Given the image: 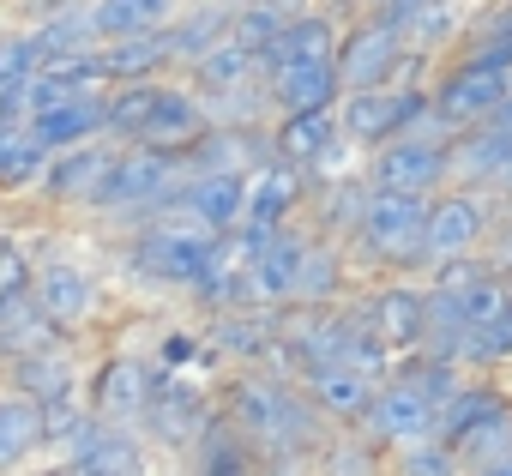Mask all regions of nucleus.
Returning <instances> with one entry per match:
<instances>
[{
	"instance_id": "f3484780",
	"label": "nucleus",
	"mask_w": 512,
	"mask_h": 476,
	"mask_svg": "<svg viewBox=\"0 0 512 476\" xmlns=\"http://www.w3.org/2000/svg\"><path fill=\"white\" fill-rule=\"evenodd\" d=\"M43 350H61V332L43 320L31 284L19 278V284L0 290V356L19 362V356H43Z\"/></svg>"
},
{
	"instance_id": "2f4dec72",
	"label": "nucleus",
	"mask_w": 512,
	"mask_h": 476,
	"mask_svg": "<svg viewBox=\"0 0 512 476\" xmlns=\"http://www.w3.org/2000/svg\"><path fill=\"white\" fill-rule=\"evenodd\" d=\"M97 55H103V73H109L115 85H151L163 67H175V61H169V37H163V31H145V37L109 43V49H97Z\"/></svg>"
},
{
	"instance_id": "ea45409f",
	"label": "nucleus",
	"mask_w": 512,
	"mask_h": 476,
	"mask_svg": "<svg viewBox=\"0 0 512 476\" xmlns=\"http://www.w3.org/2000/svg\"><path fill=\"white\" fill-rule=\"evenodd\" d=\"M452 302H458L464 332H470V326H494V320H506V314H512V284H506V278H494V272H482V278H476L470 290H458Z\"/></svg>"
},
{
	"instance_id": "c9c22d12",
	"label": "nucleus",
	"mask_w": 512,
	"mask_h": 476,
	"mask_svg": "<svg viewBox=\"0 0 512 476\" xmlns=\"http://www.w3.org/2000/svg\"><path fill=\"white\" fill-rule=\"evenodd\" d=\"M314 476H386V452L368 446L356 428H332L314 452Z\"/></svg>"
},
{
	"instance_id": "72a5a7b5",
	"label": "nucleus",
	"mask_w": 512,
	"mask_h": 476,
	"mask_svg": "<svg viewBox=\"0 0 512 476\" xmlns=\"http://www.w3.org/2000/svg\"><path fill=\"white\" fill-rule=\"evenodd\" d=\"M241 85H260V61H253L247 49L217 43L205 61H193V97H199V103H205V97H229V91H241Z\"/></svg>"
},
{
	"instance_id": "6e6552de",
	"label": "nucleus",
	"mask_w": 512,
	"mask_h": 476,
	"mask_svg": "<svg viewBox=\"0 0 512 476\" xmlns=\"http://www.w3.org/2000/svg\"><path fill=\"white\" fill-rule=\"evenodd\" d=\"M506 91H512L506 73H488V67H476V61H446V67L428 79V109H434L452 133H464V127L494 121V109L506 103Z\"/></svg>"
},
{
	"instance_id": "f257e3e1",
	"label": "nucleus",
	"mask_w": 512,
	"mask_h": 476,
	"mask_svg": "<svg viewBox=\"0 0 512 476\" xmlns=\"http://www.w3.org/2000/svg\"><path fill=\"white\" fill-rule=\"evenodd\" d=\"M260 458V476H314V452L332 434L314 404L302 398L296 380H278L266 368H247L223 386V410H217Z\"/></svg>"
},
{
	"instance_id": "20e7f679",
	"label": "nucleus",
	"mask_w": 512,
	"mask_h": 476,
	"mask_svg": "<svg viewBox=\"0 0 512 476\" xmlns=\"http://www.w3.org/2000/svg\"><path fill=\"white\" fill-rule=\"evenodd\" d=\"M181 157L169 151H145V145H121L103 169V181L91 187V205L103 211H127V217H157L169 205V193L181 187Z\"/></svg>"
},
{
	"instance_id": "c03bdc74",
	"label": "nucleus",
	"mask_w": 512,
	"mask_h": 476,
	"mask_svg": "<svg viewBox=\"0 0 512 476\" xmlns=\"http://www.w3.org/2000/svg\"><path fill=\"white\" fill-rule=\"evenodd\" d=\"M488 193H494V199H500V211H512V163H506V169H500V181H494V187H488Z\"/></svg>"
},
{
	"instance_id": "e433bc0d",
	"label": "nucleus",
	"mask_w": 512,
	"mask_h": 476,
	"mask_svg": "<svg viewBox=\"0 0 512 476\" xmlns=\"http://www.w3.org/2000/svg\"><path fill=\"white\" fill-rule=\"evenodd\" d=\"M464 31V13H458V0H428V7L398 31L404 37V49L410 55H422V61H434V49H446L452 37Z\"/></svg>"
},
{
	"instance_id": "7ed1b4c3",
	"label": "nucleus",
	"mask_w": 512,
	"mask_h": 476,
	"mask_svg": "<svg viewBox=\"0 0 512 476\" xmlns=\"http://www.w3.org/2000/svg\"><path fill=\"white\" fill-rule=\"evenodd\" d=\"M422 217H428V199H398V193H374L368 187V205L350 229V254L356 266L368 272H416V242H422Z\"/></svg>"
},
{
	"instance_id": "b1692460",
	"label": "nucleus",
	"mask_w": 512,
	"mask_h": 476,
	"mask_svg": "<svg viewBox=\"0 0 512 476\" xmlns=\"http://www.w3.org/2000/svg\"><path fill=\"white\" fill-rule=\"evenodd\" d=\"M67 470L73 476H145V446L115 428V422H97L73 452H67Z\"/></svg>"
},
{
	"instance_id": "423d86ee",
	"label": "nucleus",
	"mask_w": 512,
	"mask_h": 476,
	"mask_svg": "<svg viewBox=\"0 0 512 476\" xmlns=\"http://www.w3.org/2000/svg\"><path fill=\"white\" fill-rule=\"evenodd\" d=\"M404 37L392 31V25H380V19H356L350 31H338V55H332V67H338V91L344 97H356V91H386V85H398V73H404Z\"/></svg>"
},
{
	"instance_id": "2eb2a0df",
	"label": "nucleus",
	"mask_w": 512,
	"mask_h": 476,
	"mask_svg": "<svg viewBox=\"0 0 512 476\" xmlns=\"http://www.w3.org/2000/svg\"><path fill=\"white\" fill-rule=\"evenodd\" d=\"M296 386H302V398L314 404V416L326 428H356V416L368 410V398H374L380 380H368L356 368H308Z\"/></svg>"
},
{
	"instance_id": "f03ea898",
	"label": "nucleus",
	"mask_w": 512,
	"mask_h": 476,
	"mask_svg": "<svg viewBox=\"0 0 512 476\" xmlns=\"http://www.w3.org/2000/svg\"><path fill=\"white\" fill-rule=\"evenodd\" d=\"M500 217L506 211H500L494 193H482V187H440L428 199V217H422L416 272H434V266H452V260H476Z\"/></svg>"
},
{
	"instance_id": "bb28decb",
	"label": "nucleus",
	"mask_w": 512,
	"mask_h": 476,
	"mask_svg": "<svg viewBox=\"0 0 512 476\" xmlns=\"http://www.w3.org/2000/svg\"><path fill=\"white\" fill-rule=\"evenodd\" d=\"M338 145V109H314V115H284L272 127V163H290V169H314L326 151Z\"/></svg>"
},
{
	"instance_id": "a211bd4d",
	"label": "nucleus",
	"mask_w": 512,
	"mask_h": 476,
	"mask_svg": "<svg viewBox=\"0 0 512 476\" xmlns=\"http://www.w3.org/2000/svg\"><path fill=\"white\" fill-rule=\"evenodd\" d=\"M308 199V175L290 169V163H266L247 175V211L241 223H260V229H284Z\"/></svg>"
},
{
	"instance_id": "58836bf2",
	"label": "nucleus",
	"mask_w": 512,
	"mask_h": 476,
	"mask_svg": "<svg viewBox=\"0 0 512 476\" xmlns=\"http://www.w3.org/2000/svg\"><path fill=\"white\" fill-rule=\"evenodd\" d=\"M13 386H19V398H31V404H55V398L73 392L67 362H61L55 350H43V356H19V362H13Z\"/></svg>"
},
{
	"instance_id": "c756f323",
	"label": "nucleus",
	"mask_w": 512,
	"mask_h": 476,
	"mask_svg": "<svg viewBox=\"0 0 512 476\" xmlns=\"http://www.w3.org/2000/svg\"><path fill=\"white\" fill-rule=\"evenodd\" d=\"M175 13H181V0H97V7H85L91 37H109V43L145 37V31H169Z\"/></svg>"
},
{
	"instance_id": "1a4fd4ad",
	"label": "nucleus",
	"mask_w": 512,
	"mask_h": 476,
	"mask_svg": "<svg viewBox=\"0 0 512 476\" xmlns=\"http://www.w3.org/2000/svg\"><path fill=\"white\" fill-rule=\"evenodd\" d=\"M205 422H211V398H205V386H193V380H181V374H169V368H151V392H145L139 428H145L157 446L187 452V446L199 440Z\"/></svg>"
},
{
	"instance_id": "49530a36",
	"label": "nucleus",
	"mask_w": 512,
	"mask_h": 476,
	"mask_svg": "<svg viewBox=\"0 0 512 476\" xmlns=\"http://www.w3.org/2000/svg\"><path fill=\"white\" fill-rule=\"evenodd\" d=\"M494 127H506V133H512V91H506V103L494 109Z\"/></svg>"
},
{
	"instance_id": "4468645a",
	"label": "nucleus",
	"mask_w": 512,
	"mask_h": 476,
	"mask_svg": "<svg viewBox=\"0 0 512 476\" xmlns=\"http://www.w3.org/2000/svg\"><path fill=\"white\" fill-rule=\"evenodd\" d=\"M338 67L332 61H302V67H278L266 73V103L272 115H314V109H338Z\"/></svg>"
},
{
	"instance_id": "7c9ffc66",
	"label": "nucleus",
	"mask_w": 512,
	"mask_h": 476,
	"mask_svg": "<svg viewBox=\"0 0 512 476\" xmlns=\"http://www.w3.org/2000/svg\"><path fill=\"white\" fill-rule=\"evenodd\" d=\"M308 199H314V235H344L350 242V229H356V217H362V205H368V181L362 175H338V181H314L308 187Z\"/></svg>"
},
{
	"instance_id": "a878e982",
	"label": "nucleus",
	"mask_w": 512,
	"mask_h": 476,
	"mask_svg": "<svg viewBox=\"0 0 512 476\" xmlns=\"http://www.w3.org/2000/svg\"><path fill=\"white\" fill-rule=\"evenodd\" d=\"M344 290H350V260L338 242L314 235L308 254H302V272H296V302L290 308H344Z\"/></svg>"
},
{
	"instance_id": "39448f33",
	"label": "nucleus",
	"mask_w": 512,
	"mask_h": 476,
	"mask_svg": "<svg viewBox=\"0 0 512 476\" xmlns=\"http://www.w3.org/2000/svg\"><path fill=\"white\" fill-rule=\"evenodd\" d=\"M422 109H428V85H386V91L338 97V139L356 151H380V145L404 139Z\"/></svg>"
},
{
	"instance_id": "393cba45",
	"label": "nucleus",
	"mask_w": 512,
	"mask_h": 476,
	"mask_svg": "<svg viewBox=\"0 0 512 476\" xmlns=\"http://www.w3.org/2000/svg\"><path fill=\"white\" fill-rule=\"evenodd\" d=\"M229 19H235V0H199V7H187V13H175L169 19V61H181V67H193V61H205L217 43H229Z\"/></svg>"
},
{
	"instance_id": "ddd939ff",
	"label": "nucleus",
	"mask_w": 512,
	"mask_h": 476,
	"mask_svg": "<svg viewBox=\"0 0 512 476\" xmlns=\"http://www.w3.org/2000/svg\"><path fill=\"white\" fill-rule=\"evenodd\" d=\"M199 139H205V109H199V97H193V91H175V85H157L151 115H145V127H139L133 145L181 157V151H193Z\"/></svg>"
},
{
	"instance_id": "6ab92c4d",
	"label": "nucleus",
	"mask_w": 512,
	"mask_h": 476,
	"mask_svg": "<svg viewBox=\"0 0 512 476\" xmlns=\"http://www.w3.org/2000/svg\"><path fill=\"white\" fill-rule=\"evenodd\" d=\"M338 55V19L332 13H296L266 49H260V79L278 67H302V61H332Z\"/></svg>"
},
{
	"instance_id": "4be33fe9",
	"label": "nucleus",
	"mask_w": 512,
	"mask_h": 476,
	"mask_svg": "<svg viewBox=\"0 0 512 476\" xmlns=\"http://www.w3.org/2000/svg\"><path fill=\"white\" fill-rule=\"evenodd\" d=\"M25 127H31V139H37L49 157H61V151H79V145H97V133H103V91H91V97H73V103H55V109L31 115Z\"/></svg>"
},
{
	"instance_id": "a19ab883",
	"label": "nucleus",
	"mask_w": 512,
	"mask_h": 476,
	"mask_svg": "<svg viewBox=\"0 0 512 476\" xmlns=\"http://www.w3.org/2000/svg\"><path fill=\"white\" fill-rule=\"evenodd\" d=\"M512 458V410H500L494 422H482L464 446H458V464H464V476H476V470H494V464H506Z\"/></svg>"
},
{
	"instance_id": "4c0bfd02",
	"label": "nucleus",
	"mask_w": 512,
	"mask_h": 476,
	"mask_svg": "<svg viewBox=\"0 0 512 476\" xmlns=\"http://www.w3.org/2000/svg\"><path fill=\"white\" fill-rule=\"evenodd\" d=\"M43 163H49V151L31 139L25 121H0V187L43 181Z\"/></svg>"
},
{
	"instance_id": "9b49d317",
	"label": "nucleus",
	"mask_w": 512,
	"mask_h": 476,
	"mask_svg": "<svg viewBox=\"0 0 512 476\" xmlns=\"http://www.w3.org/2000/svg\"><path fill=\"white\" fill-rule=\"evenodd\" d=\"M350 308L392 356H416V344H422V290L416 284H374Z\"/></svg>"
},
{
	"instance_id": "473e14b6",
	"label": "nucleus",
	"mask_w": 512,
	"mask_h": 476,
	"mask_svg": "<svg viewBox=\"0 0 512 476\" xmlns=\"http://www.w3.org/2000/svg\"><path fill=\"white\" fill-rule=\"evenodd\" d=\"M109 157H115L109 145H79V151L49 157V163H43V187H49V199H91V187L103 181Z\"/></svg>"
},
{
	"instance_id": "dca6fc26",
	"label": "nucleus",
	"mask_w": 512,
	"mask_h": 476,
	"mask_svg": "<svg viewBox=\"0 0 512 476\" xmlns=\"http://www.w3.org/2000/svg\"><path fill=\"white\" fill-rule=\"evenodd\" d=\"M446 163H452V187H482V193H488V187L500 181V169L512 163V133L494 127V121L464 127V133H452Z\"/></svg>"
},
{
	"instance_id": "de8ad7c7",
	"label": "nucleus",
	"mask_w": 512,
	"mask_h": 476,
	"mask_svg": "<svg viewBox=\"0 0 512 476\" xmlns=\"http://www.w3.org/2000/svg\"><path fill=\"white\" fill-rule=\"evenodd\" d=\"M37 476H73V470H67V464H55V470H37Z\"/></svg>"
},
{
	"instance_id": "9d476101",
	"label": "nucleus",
	"mask_w": 512,
	"mask_h": 476,
	"mask_svg": "<svg viewBox=\"0 0 512 476\" xmlns=\"http://www.w3.org/2000/svg\"><path fill=\"white\" fill-rule=\"evenodd\" d=\"M356 434L368 446H380V452H404L416 440H434V404L404 380H380L368 410L356 416Z\"/></svg>"
},
{
	"instance_id": "79ce46f5",
	"label": "nucleus",
	"mask_w": 512,
	"mask_h": 476,
	"mask_svg": "<svg viewBox=\"0 0 512 476\" xmlns=\"http://www.w3.org/2000/svg\"><path fill=\"white\" fill-rule=\"evenodd\" d=\"M386 476H464L458 452L440 440H416L404 452H386Z\"/></svg>"
},
{
	"instance_id": "a18cd8bd",
	"label": "nucleus",
	"mask_w": 512,
	"mask_h": 476,
	"mask_svg": "<svg viewBox=\"0 0 512 476\" xmlns=\"http://www.w3.org/2000/svg\"><path fill=\"white\" fill-rule=\"evenodd\" d=\"M386 7H398V0H356V13H362V19H374V13H386Z\"/></svg>"
},
{
	"instance_id": "412c9836",
	"label": "nucleus",
	"mask_w": 512,
	"mask_h": 476,
	"mask_svg": "<svg viewBox=\"0 0 512 476\" xmlns=\"http://www.w3.org/2000/svg\"><path fill=\"white\" fill-rule=\"evenodd\" d=\"M278 332H284V308H241V314H217L205 344L217 356H241L247 368H260L266 350L278 344Z\"/></svg>"
},
{
	"instance_id": "c85d7f7f",
	"label": "nucleus",
	"mask_w": 512,
	"mask_h": 476,
	"mask_svg": "<svg viewBox=\"0 0 512 476\" xmlns=\"http://www.w3.org/2000/svg\"><path fill=\"white\" fill-rule=\"evenodd\" d=\"M31 296H37V308H43V320L67 338L91 308H97V284L79 272V266H49L37 284H31Z\"/></svg>"
},
{
	"instance_id": "cd10ccee",
	"label": "nucleus",
	"mask_w": 512,
	"mask_h": 476,
	"mask_svg": "<svg viewBox=\"0 0 512 476\" xmlns=\"http://www.w3.org/2000/svg\"><path fill=\"white\" fill-rule=\"evenodd\" d=\"M187 476H260V458H253V446L211 410V422L187 446Z\"/></svg>"
},
{
	"instance_id": "f704fd0d",
	"label": "nucleus",
	"mask_w": 512,
	"mask_h": 476,
	"mask_svg": "<svg viewBox=\"0 0 512 476\" xmlns=\"http://www.w3.org/2000/svg\"><path fill=\"white\" fill-rule=\"evenodd\" d=\"M43 446V410L31 398H0V476H13Z\"/></svg>"
},
{
	"instance_id": "0eeeda50",
	"label": "nucleus",
	"mask_w": 512,
	"mask_h": 476,
	"mask_svg": "<svg viewBox=\"0 0 512 476\" xmlns=\"http://www.w3.org/2000/svg\"><path fill=\"white\" fill-rule=\"evenodd\" d=\"M362 181H368L374 193L434 199L440 187H452V163H446V145H434V139H392V145L368 151Z\"/></svg>"
},
{
	"instance_id": "37998d69",
	"label": "nucleus",
	"mask_w": 512,
	"mask_h": 476,
	"mask_svg": "<svg viewBox=\"0 0 512 476\" xmlns=\"http://www.w3.org/2000/svg\"><path fill=\"white\" fill-rule=\"evenodd\" d=\"M199 356V338H187V332H175V338H163V368L175 374L181 362H193Z\"/></svg>"
},
{
	"instance_id": "5701e85b",
	"label": "nucleus",
	"mask_w": 512,
	"mask_h": 476,
	"mask_svg": "<svg viewBox=\"0 0 512 476\" xmlns=\"http://www.w3.org/2000/svg\"><path fill=\"white\" fill-rule=\"evenodd\" d=\"M500 410H512V392H506L500 380H476V374H470V380L458 386V398H452V404L434 416V440L458 452V446H464V440H470L482 422H494Z\"/></svg>"
},
{
	"instance_id": "aec40b11",
	"label": "nucleus",
	"mask_w": 512,
	"mask_h": 476,
	"mask_svg": "<svg viewBox=\"0 0 512 476\" xmlns=\"http://www.w3.org/2000/svg\"><path fill=\"white\" fill-rule=\"evenodd\" d=\"M145 392H151V368L139 356H109L97 368V386H91V416L97 422H139L145 410Z\"/></svg>"
},
{
	"instance_id": "f8f14e48",
	"label": "nucleus",
	"mask_w": 512,
	"mask_h": 476,
	"mask_svg": "<svg viewBox=\"0 0 512 476\" xmlns=\"http://www.w3.org/2000/svg\"><path fill=\"white\" fill-rule=\"evenodd\" d=\"M308 242H314V229L284 223L272 242L247 260V278H253V296H260V308H290V302H296V272H302Z\"/></svg>"
}]
</instances>
